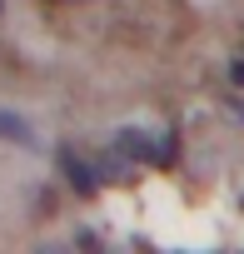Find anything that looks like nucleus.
<instances>
[{"mask_svg": "<svg viewBox=\"0 0 244 254\" xmlns=\"http://www.w3.org/2000/svg\"><path fill=\"white\" fill-rule=\"evenodd\" d=\"M115 145L125 150L130 160H150V165H160V160H165L160 140H150V135H140V130H120V140H115Z\"/></svg>", "mask_w": 244, "mask_h": 254, "instance_id": "f03ea898", "label": "nucleus"}, {"mask_svg": "<svg viewBox=\"0 0 244 254\" xmlns=\"http://www.w3.org/2000/svg\"><path fill=\"white\" fill-rule=\"evenodd\" d=\"M95 170H100V180H130V165H125V150H120V155H105V160H100Z\"/></svg>", "mask_w": 244, "mask_h": 254, "instance_id": "7ed1b4c3", "label": "nucleus"}, {"mask_svg": "<svg viewBox=\"0 0 244 254\" xmlns=\"http://www.w3.org/2000/svg\"><path fill=\"white\" fill-rule=\"evenodd\" d=\"M60 170H65V180H70V190H80V194H95L105 180H100V170L90 165V160H80L75 150H60Z\"/></svg>", "mask_w": 244, "mask_h": 254, "instance_id": "f257e3e1", "label": "nucleus"}, {"mask_svg": "<svg viewBox=\"0 0 244 254\" xmlns=\"http://www.w3.org/2000/svg\"><path fill=\"white\" fill-rule=\"evenodd\" d=\"M0 15H5V0H0Z\"/></svg>", "mask_w": 244, "mask_h": 254, "instance_id": "423d86ee", "label": "nucleus"}, {"mask_svg": "<svg viewBox=\"0 0 244 254\" xmlns=\"http://www.w3.org/2000/svg\"><path fill=\"white\" fill-rule=\"evenodd\" d=\"M0 135L15 140V145H30V125H25V120H15V115H0Z\"/></svg>", "mask_w": 244, "mask_h": 254, "instance_id": "20e7f679", "label": "nucleus"}, {"mask_svg": "<svg viewBox=\"0 0 244 254\" xmlns=\"http://www.w3.org/2000/svg\"><path fill=\"white\" fill-rule=\"evenodd\" d=\"M229 80H234V85H244V60H234V65H229Z\"/></svg>", "mask_w": 244, "mask_h": 254, "instance_id": "39448f33", "label": "nucleus"}]
</instances>
